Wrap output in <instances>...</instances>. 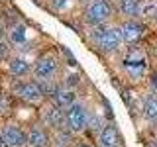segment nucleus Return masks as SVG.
Instances as JSON below:
<instances>
[{"label": "nucleus", "mask_w": 157, "mask_h": 147, "mask_svg": "<svg viewBox=\"0 0 157 147\" xmlns=\"http://www.w3.org/2000/svg\"><path fill=\"white\" fill-rule=\"evenodd\" d=\"M120 29H122L124 43H137L145 36V24L140 22V20H126L120 26Z\"/></svg>", "instance_id": "8"}, {"label": "nucleus", "mask_w": 157, "mask_h": 147, "mask_svg": "<svg viewBox=\"0 0 157 147\" xmlns=\"http://www.w3.org/2000/svg\"><path fill=\"white\" fill-rule=\"evenodd\" d=\"M98 145L100 147H122L120 131L114 124H106L98 134Z\"/></svg>", "instance_id": "10"}, {"label": "nucleus", "mask_w": 157, "mask_h": 147, "mask_svg": "<svg viewBox=\"0 0 157 147\" xmlns=\"http://www.w3.org/2000/svg\"><path fill=\"white\" fill-rule=\"evenodd\" d=\"M8 73L12 77H26L29 73V63L22 57H12L8 61Z\"/></svg>", "instance_id": "13"}, {"label": "nucleus", "mask_w": 157, "mask_h": 147, "mask_svg": "<svg viewBox=\"0 0 157 147\" xmlns=\"http://www.w3.org/2000/svg\"><path fill=\"white\" fill-rule=\"evenodd\" d=\"M144 116L151 122L157 120V94H151L144 100Z\"/></svg>", "instance_id": "15"}, {"label": "nucleus", "mask_w": 157, "mask_h": 147, "mask_svg": "<svg viewBox=\"0 0 157 147\" xmlns=\"http://www.w3.org/2000/svg\"><path fill=\"white\" fill-rule=\"evenodd\" d=\"M112 12L114 8L108 0H90L85 8V22L90 26H102L110 20Z\"/></svg>", "instance_id": "2"}, {"label": "nucleus", "mask_w": 157, "mask_h": 147, "mask_svg": "<svg viewBox=\"0 0 157 147\" xmlns=\"http://www.w3.org/2000/svg\"><path fill=\"white\" fill-rule=\"evenodd\" d=\"M8 51H10V45H8V41L0 39V59H6V57H8Z\"/></svg>", "instance_id": "19"}, {"label": "nucleus", "mask_w": 157, "mask_h": 147, "mask_svg": "<svg viewBox=\"0 0 157 147\" xmlns=\"http://www.w3.org/2000/svg\"><path fill=\"white\" fill-rule=\"evenodd\" d=\"M122 69L126 71V75L132 81H141L147 73V55L144 49L132 47L128 49V53L122 59Z\"/></svg>", "instance_id": "1"}, {"label": "nucleus", "mask_w": 157, "mask_h": 147, "mask_svg": "<svg viewBox=\"0 0 157 147\" xmlns=\"http://www.w3.org/2000/svg\"><path fill=\"white\" fill-rule=\"evenodd\" d=\"M151 86L157 88V73H153V75H151Z\"/></svg>", "instance_id": "21"}, {"label": "nucleus", "mask_w": 157, "mask_h": 147, "mask_svg": "<svg viewBox=\"0 0 157 147\" xmlns=\"http://www.w3.org/2000/svg\"><path fill=\"white\" fill-rule=\"evenodd\" d=\"M2 33H4V22H2V18H0V39H2Z\"/></svg>", "instance_id": "22"}, {"label": "nucleus", "mask_w": 157, "mask_h": 147, "mask_svg": "<svg viewBox=\"0 0 157 147\" xmlns=\"http://www.w3.org/2000/svg\"><path fill=\"white\" fill-rule=\"evenodd\" d=\"M53 102H55L59 108L67 110L69 106H73L77 102V96H75V92L69 90V88H57V90L53 92Z\"/></svg>", "instance_id": "12"}, {"label": "nucleus", "mask_w": 157, "mask_h": 147, "mask_svg": "<svg viewBox=\"0 0 157 147\" xmlns=\"http://www.w3.org/2000/svg\"><path fill=\"white\" fill-rule=\"evenodd\" d=\"M49 131L41 126H33L28 131V147H49Z\"/></svg>", "instance_id": "11"}, {"label": "nucleus", "mask_w": 157, "mask_h": 147, "mask_svg": "<svg viewBox=\"0 0 157 147\" xmlns=\"http://www.w3.org/2000/svg\"><path fill=\"white\" fill-rule=\"evenodd\" d=\"M73 131H67V130H61L57 131V147H63V145H69L73 139Z\"/></svg>", "instance_id": "18"}, {"label": "nucleus", "mask_w": 157, "mask_h": 147, "mask_svg": "<svg viewBox=\"0 0 157 147\" xmlns=\"http://www.w3.org/2000/svg\"><path fill=\"white\" fill-rule=\"evenodd\" d=\"M96 45L102 49V51H116L120 47V43L124 41L122 39V29L116 26H104L96 32Z\"/></svg>", "instance_id": "5"}, {"label": "nucleus", "mask_w": 157, "mask_h": 147, "mask_svg": "<svg viewBox=\"0 0 157 147\" xmlns=\"http://www.w3.org/2000/svg\"><path fill=\"white\" fill-rule=\"evenodd\" d=\"M77 147H94V145H90V143H78Z\"/></svg>", "instance_id": "24"}, {"label": "nucleus", "mask_w": 157, "mask_h": 147, "mask_svg": "<svg viewBox=\"0 0 157 147\" xmlns=\"http://www.w3.org/2000/svg\"><path fill=\"white\" fill-rule=\"evenodd\" d=\"M155 22H157V16H155Z\"/></svg>", "instance_id": "25"}, {"label": "nucleus", "mask_w": 157, "mask_h": 147, "mask_svg": "<svg viewBox=\"0 0 157 147\" xmlns=\"http://www.w3.org/2000/svg\"><path fill=\"white\" fill-rule=\"evenodd\" d=\"M57 69H59L57 57L53 55V53H45V55H41L36 61V65H33V77H36L37 81H51V78L55 77Z\"/></svg>", "instance_id": "6"}, {"label": "nucleus", "mask_w": 157, "mask_h": 147, "mask_svg": "<svg viewBox=\"0 0 157 147\" xmlns=\"http://www.w3.org/2000/svg\"><path fill=\"white\" fill-rule=\"evenodd\" d=\"M67 2H69V0H51V4L57 10H61V6H67Z\"/></svg>", "instance_id": "20"}, {"label": "nucleus", "mask_w": 157, "mask_h": 147, "mask_svg": "<svg viewBox=\"0 0 157 147\" xmlns=\"http://www.w3.org/2000/svg\"><path fill=\"white\" fill-rule=\"evenodd\" d=\"M14 94L28 104H39L43 100V90L37 81H24L14 86Z\"/></svg>", "instance_id": "7"}, {"label": "nucleus", "mask_w": 157, "mask_h": 147, "mask_svg": "<svg viewBox=\"0 0 157 147\" xmlns=\"http://www.w3.org/2000/svg\"><path fill=\"white\" fill-rule=\"evenodd\" d=\"M67 114V127L73 134H81L86 130L88 126V110L82 102H75L73 106H69L65 110Z\"/></svg>", "instance_id": "3"}, {"label": "nucleus", "mask_w": 157, "mask_h": 147, "mask_svg": "<svg viewBox=\"0 0 157 147\" xmlns=\"http://www.w3.org/2000/svg\"><path fill=\"white\" fill-rule=\"evenodd\" d=\"M2 137L8 147H28V134L18 124H6L2 130Z\"/></svg>", "instance_id": "9"}, {"label": "nucleus", "mask_w": 157, "mask_h": 147, "mask_svg": "<svg viewBox=\"0 0 157 147\" xmlns=\"http://www.w3.org/2000/svg\"><path fill=\"white\" fill-rule=\"evenodd\" d=\"M10 39H12L14 43H26V39H28V29L26 26H14L12 29H10Z\"/></svg>", "instance_id": "17"}, {"label": "nucleus", "mask_w": 157, "mask_h": 147, "mask_svg": "<svg viewBox=\"0 0 157 147\" xmlns=\"http://www.w3.org/2000/svg\"><path fill=\"white\" fill-rule=\"evenodd\" d=\"M41 120H43V126H49L53 127L55 131H61V130H69L67 127V114L63 108H59L55 102H47L43 104L41 108Z\"/></svg>", "instance_id": "4"}, {"label": "nucleus", "mask_w": 157, "mask_h": 147, "mask_svg": "<svg viewBox=\"0 0 157 147\" xmlns=\"http://www.w3.org/2000/svg\"><path fill=\"white\" fill-rule=\"evenodd\" d=\"M144 18H155L157 16V0H141L140 4V14Z\"/></svg>", "instance_id": "16"}, {"label": "nucleus", "mask_w": 157, "mask_h": 147, "mask_svg": "<svg viewBox=\"0 0 157 147\" xmlns=\"http://www.w3.org/2000/svg\"><path fill=\"white\" fill-rule=\"evenodd\" d=\"M0 147H8V143L4 141V137H2V135H0Z\"/></svg>", "instance_id": "23"}, {"label": "nucleus", "mask_w": 157, "mask_h": 147, "mask_svg": "<svg viewBox=\"0 0 157 147\" xmlns=\"http://www.w3.org/2000/svg\"><path fill=\"white\" fill-rule=\"evenodd\" d=\"M116 2H118V12L122 16H137L140 14L141 0H116Z\"/></svg>", "instance_id": "14"}]
</instances>
